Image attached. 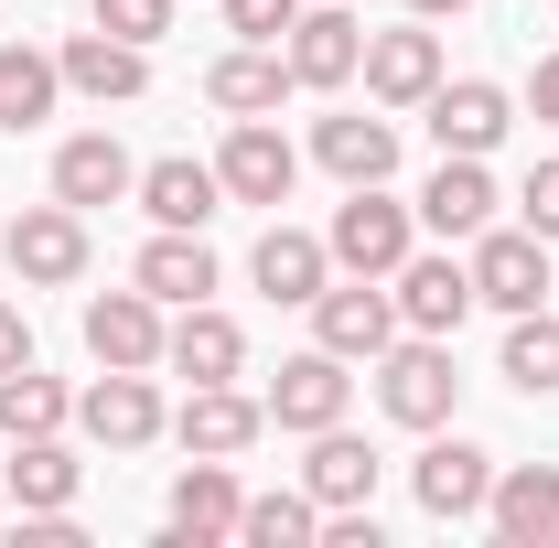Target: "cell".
<instances>
[{
  "instance_id": "cell-36",
  "label": "cell",
  "mask_w": 559,
  "mask_h": 548,
  "mask_svg": "<svg viewBox=\"0 0 559 548\" xmlns=\"http://www.w3.org/2000/svg\"><path fill=\"white\" fill-rule=\"evenodd\" d=\"M11 366H33V323H22V301H0V377Z\"/></svg>"
},
{
  "instance_id": "cell-13",
  "label": "cell",
  "mask_w": 559,
  "mask_h": 548,
  "mask_svg": "<svg viewBox=\"0 0 559 548\" xmlns=\"http://www.w3.org/2000/svg\"><path fill=\"white\" fill-rule=\"evenodd\" d=\"M237 516H248V484H237V463H183L173 474V495H162V527L183 548H215V538H237Z\"/></svg>"
},
{
  "instance_id": "cell-26",
  "label": "cell",
  "mask_w": 559,
  "mask_h": 548,
  "mask_svg": "<svg viewBox=\"0 0 559 548\" xmlns=\"http://www.w3.org/2000/svg\"><path fill=\"white\" fill-rule=\"evenodd\" d=\"M248 279H259L270 301H290V312H312V290L334 279V248H323L312 226H270V237L248 248Z\"/></svg>"
},
{
  "instance_id": "cell-29",
  "label": "cell",
  "mask_w": 559,
  "mask_h": 548,
  "mask_svg": "<svg viewBox=\"0 0 559 548\" xmlns=\"http://www.w3.org/2000/svg\"><path fill=\"white\" fill-rule=\"evenodd\" d=\"M495 377L516 388V398H559V312H506V355H495Z\"/></svg>"
},
{
  "instance_id": "cell-11",
  "label": "cell",
  "mask_w": 559,
  "mask_h": 548,
  "mask_svg": "<svg viewBox=\"0 0 559 548\" xmlns=\"http://www.w3.org/2000/svg\"><path fill=\"white\" fill-rule=\"evenodd\" d=\"M259 398H270V430H301V441H312V430H334V419L355 409V377H345V355H323V344H312V355H290V366H280Z\"/></svg>"
},
{
  "instance_id": "cell-15",
  "label": "cell",
  "mask_w": 559,
  "mask_h": 548,
  "mask_svg": "<svg viewBox=\"0 0 559 548\" xmlns=\"http://www.w3.org/2000/svg\"><path fill=\"white\" fill-rule=\"evenodd\" d=\"M485 527L495 548H559V463H495Z\"/></svg>"
},
{
  "instance_id": "cell-12",
  "label": "cell",
  "mask_w": 559,
  "mask_h": 548,
  "mask_svg": "<svg viewBox=\"0 0 559 548\" xmlns=\"http://www.w3.org/2000/svg\"><path fill=\"white\" fill-rule=\"evenodd\" d=\"M388 290H399V323L409 334H463V312H474V270L452 248H409L388 270Z\"/></svg>"
},
{
  "instance_id": "cell-35",
  "label": "cell",
  "mask_w": 559,
  "mask_h": 548,
  "mask_svg": "<svg viewBox=\"0 0 559 548\" xmlns=\"http://www.w3.org/2000/svg\"><path fill=\"white\" fill-rule=\"evenodd\" d=\"M290 22H301V0H226V33L237 44H280Z\"/></svg>"
},
{
  "instance_id": "cell-40",
  "label": "cell",
  "mask_w": 559,
  "mask_h": 548,
  "mask_svg": "<svg viewBox=\"0 0 559 548\" xmlns=\"http://www.w3.org/2000/svg\"><path fill=\"white\" fill-rule=\"evenodd\" d=\"M0 226H11V215H0Z\"/></svg>"
},
{
  "instance_id": "cell-16",
  "label": "cell",
  "mask_w": 559,
  "mask_h": 548,
  "mask_svg": "<svg viewBox=\"0 0 559 548\" xmlns=\"http://www.w3.org/2000/svg\"><path fill=\"white\" fill-rule=\"evenodd\" d=\"M366 97H377V108H419V97H430V86H441V33H430V22H399V33H366Z\"/></svg>"
},
{
  "instance_id": "cell-25",
  "label": "cell",
  "mask_w": 559,
  "mask_h": 548,
  "mask_svg": "<svg viewBox=\"0 0 559 548\" xmlns=\"http://www.w3.org/2000/svg\"><path fill=\"white\" fill-rule=\"evenodd\" d=\"M55 194H66L75 215H97V205H119V194H140V162L108 130H75L66 151H55Z\"/></svg>"
},
{
  "instance_id": "cell-31",
  "label": "cell",
  "mask_w": 559,
  "mask_h": 548,
  "mask_svg": "<svg viewBox=\"0 0 559 548\" xmlns=\"http://www.w3.org/2000/svg\"><path fill=\"white\" fill-rule=\"evenodd\" d=\"M75 398H66V377H44V366H11L0 377V441H44V430H66Z\"/></svg>"
},
{
  "instance_id": "cell-2",
  "label": "cell",
  "mask_w": 559,
  "mask_h": 548,
  "mask_svg": "<svg viewBox=\"0 0 559 548\" xmlns=\"http://www.w3.org/2000/svg\"><path fill=\"white\" fill-rule=\"evenodd\" d=\"M323 248H334V270H345V279H388L419 248V205H399L388 183H345V205H334V226H323Z\"/></svg>"
},
{
  "instance_id": "cell-27",
  "label": "cell",
  "mask_w": 559,
  "mask_h": 548,
  "mask_svg": "<svg viewBox=\"0 0 559 548\" xmlns=\"http://www.w3.org/2000/svg\"><path fill=\"white\" fill-rule=\"evenodd\" d=\"M0 484H11L22 516H55V505H75L86 463L66 452V430H44V441H11V452H0Z\"/></svg>"
},
{
  "instance_id": "cell-19",
  "label": "cell",
  "mask_w": 559,
  "mask_h": 548,
  "mask_svg": "<svg viewBox=\"0 0 559 548\" xmlns=\"http://www.w3.org/2000/svg\"><path fill=\"white\" fill-rule=\"evenodd\" d=\"M162 366H173V377H194V388L248 377V323H237V312H215V301H183V312H173V334H162Z\"/></svg>"
},
{
  "instance_id": "cell-14",
  "label": "cell",
  "mask_w": 559,
  "mask_h": 548,
  "mask_svg": "<svg viewBox=\"0 0 559 548\" xmlns=\"http://www.w3.org/2000/svg\"><path fill=\"white\" fill-rule=\"evenodd\" d=\"M55 65H66V97H97V108L151 97V44H119V33H97V22L55 44Z\"/></svg>"
},
{
  "instance_id": "cell-9",
  "label": "cell",
  "mask_w": 559,
  "mask_h": 548,
  "mask_svg": "<svg viewBox=\"0 0 559 548\" xmlns=\"http://www.w3.org/2000/svg\"><path fill=\"white\" fill-rule=\"evenodd\" d=\"M259 430H270V398H248L237 377H215V388H194V398L173 409V441H183V452H205V463H248V452H259Z\"/></svg>"
},
{
  "instance_id": "cell-39",
  "label": "cell",
  "mask_w": 559,
  "mask_h": 548,
  "mask_svg": "<svg viewBox=\"0 0 559 548\" xmlns=\"http://www.w3.org/2000/svg\"><path fill=\"white\" fill-rule=\"evenodd\" d=\"M0 452H11V441H0Z\"/></svg>"
},
{
  "instance_id": "cell-23",
  "label": "cell",
  "mask_w": 559,
  "mask_h": 548,
  "mask_svg": "<svg viewBox=\"0 0 559 548\" xmlns=\"http://www.w3.org/2000/svg\"><path fill=\"white\" fill-rule=\"evenodd\" d=\"M140 215H151V226H215V215H226L215 162H194V151H162V162H140Z\"/></svg>"
},
{
  "instance_id": "cell-3",
  "label": "cell",
  "mask_w": 559,
  "mask_h": 548,
  "mask_svg": "<svg viewBox=\"0 0 559 548\" xmlns=\"http://www.w3.org/2000/svg\"><path fill=\"white\" fill-rule=\"evenodd\" d=\"M399 334H409V323H399V290H388V279H345V270H334L323 290H312V344H323V355L377 366Z\"/></svg>"
},
{
  "instance_id": "cell-22",
  "label": "cell",
  "mask_w": 559,
  "mask_h": 548,
  "mask_svg": "<svg viewBox=\"0 0 559 548\" xmlns=\"http://www.w3.org/2000/svg\"><path fill=\"white\" fill-rule=\"evenodd\" d=\"M162 334H173V323H162V301H151L140 279L86 301V355H97V366H162Z\"/></svg>"
},
{
  "instance_id": "cell-4",
  "label": "cell",
  "mask_w": 559,
  "mask_h": 548,
  "mask_svg": "<svg viewBox=\"0 0 559 548\" xmlns=\"http://www.w3.org/2000/svg\"><path fill=\"white\" fill-rule=\"evenodd\" d=\"M0 259H11L22 290H75V279H86V215H75L66 194H55V205H22L0 226Z\"/></svg>"
},
{
  "instance_id": "cell-24",
  "label": "cell",
  "mask_w": 559,
  "mask_h": 548,
  "mask_svg": "<svg viewBox=\"0 0 559 548\" xmlns=\"http://www.w3.org/2000/svg\"><path fill=\"white\" fill-rule=\"evenodd\" d=\"M312 162H323L334 183H388V172H399V119L334 108V119H312Z\"/></svg>"
},
{
  "instance_id": "cell-8",
  "label": "cell",
  "mask_w": 559,
  "mask_h": 548,
  "mask_svg": "<svg viewBox=\"0 0 559 548\" xmlns=\"http://www.w3.org/2000/svg\"><path fill=\"white\" fill-rule=\"evenodd\" d=\"M409 495H419V516H441V527H463V516H485V495H495V452L485 441H441L430 430V452L409 463Z\"/></svg>"
},
{
  "instance_id": "cell-28",
  "label": "cell",
  "mask_w": 559,
  "mask_h": 548,
  "mask_svg": "<svg viewBox=\"0 0 559 548\" xmlns=\"http://www.w3.org/2000/svg\"><path fill=\"white\" fill-rule=\"evenodd\" d=\"M301 484H312V505H323V516H334V505H377V452H366L345 419H334V430H312Z\"/></svg>"
},
{
  "instance_id": "cell-17",
  "label": "cell",
  "mask_w": 559,
  "mask_h": 548,
  "mask_svg": "<svg viewBox=\"0 0 559 548\" xmlns=\"http://www.w3.org/2000/svg\"><path fill=\"white\" fill-rule=\"evenodd\" d=\"M419 119H430V140H441V151H495V140H506V119H516V97H506L495 75H441V86L419 97Z\"/></svg>"
},
{
  "instance_id": "cell-30",
  "label": "cell",
  "mask_w": 559,
  "mask_h": 548,
  "mask_svg": "<svg viewBox=\"0 0 559 548\" xmlns=\"http://www.w3.org/2000/svg\"><path fill=\"white\" fill-rule=\"evenodd\" d=\"M66 108V65L44 44H0V130H33Z\"/></svg>"
},
{
  "instance_id": "cell-18",
  "label": "cell",
  "mask_w": 559,
  "mask_h": 548,
  "mask_svg": "<svg viewBox=\"0 0 559 548\" xmlns=\"http://www.w3.org/2000/svg\"><path fill=\"white\" fill-rule=\"evenodd\" d=\"M130 279L162 301V312H183V301H215V248H205V226H151V248L130 259Z\"/></svg>"
},
{
  "instance_id": "cell-5",
  "label": "cell",
  "mask_w": 559,
  "mask_h": 548,
  "mask_svg": "<svg viewBox=\"0 0 559 548\" xmlns=\"http://www.w3.org/2000/svg\"><path fill=\"white\" fill-rule=\"evenodd\" d=\"M75 430L97 441V452H151L173 409H162V388H151V366H97V388L75 398Z\"/></svg>"
},
{
  "instance_id": "cell-21",
  "label": "cell",
  "mask_w": 559,
  "mask_h": 548,
  "mask_svg": "<svg viewBox=\"0 0 559 548\" xmlns=\"http://www.w3.org/2000/svg\"><path fill=\"white\" fill-rule=\"evenodd\" d=\"M419 226H430L441 248L495 226V172H485V151H441V172L419 183Z\"/></svg>"
},
{
  "instance_id": "cell-32",
  "label": "cell",
  "mask_w": 559,
  "mask_h": 548,
  "mask_svg": "<svg viewBox=\"0 0 559 548\" xmlns=\"http://www.w3.org/2000/svg\"><path fill=\"white\" fill-rule=\"evenodd\" d=\"M237 538H248V548H323V505H312V484H290V495H248Z\"/></svg>"
},
{
  "instance_id": "cell-1",
  "label": "cell",
  "mask_w": 559,
  "mask_h": 548,
  "mask_svg": "<svg viewBox=\"0 0 559 548\" xmlns=\"http://www.w3.org/2000/svg\"><path fill=\"white\" fill-rule=\"evenodd\" d=\"M366 377H377V409L399 419V430H452V398H463V377H452V334H399Z\"/></svg>"
},
{
  "instance_id": "cell-7",
  "label": "cell",
  "mask_w": 559,
  "mask_h": 548,
  "mask_svg": "<svg viewBox=\"0 0 559 548\" xmlns=\"http://www.w3.org/2000/svg\"><path fill=\"white\" fill-rule=\"evenodd\" d=\"M463 270H474V301L485 312H538L549 301V237L538 226H485Z\"/></svg>"
},
{
  "instance_id": "cell-20",
  "label": "cell",
  "mask_w": 559,
  "mask_h": 548,
  "mask_svg": "<svg viewBox=\"0 0 559 548\" xmlns=\"http://www.w3.org/2000/svg\"><path fill=\"white\" fill-rule=\"evenodd\" d=\"M280 97H290V55H280V44H226L205 65V108L215 119H280Z\"/></svg>"
},
{
  "instance_id": "cell-34",
  "label": "cell",
  "mask_w": 559,
  "mask_h": 548,
  "mask_svg": "<svg viewBox=\"0 0 559 548\" xmlns=\"http://www.w3.org/2000/svg\"><path fill=\"white\" fill-rule=\"evenodd\" d=\"M516 226H538V237L559 248V151L538 162V172H527V183H516Z\"/></svg>"
},
{
  "instance_id": "cell-6",
  "label": "cell",
  "mask_w": 559,
  "mask_h": 548,
  "mask_svg": "<svg viewBox=\"0 0 559 548\" xmlns=\"http://www.w3.org/2000/svg\"><path fill=\"white\" fill-rule=\"evenodd\" d=\"M280 55H290V86L334 97V86H355V65H366V22H355L345 0H301V22L280 33Z\"/></svg>"
},
{
  "instance_id": "cell-37",
  "label": "cell",
  "mask_w": 559,
  "mask_h": 548,
  "mask_svg": "<svg viewBox=\"0 0 559 548\" xmlns=\"http://www.w3.org/2000/svg\"><path fill=\"white\" fill-rule=\"evenodd\" d=\"M527 108H538V119L559 130V55H538V75H527Z\"/></svg>"
},
{
  "instance_id": "cell-33",
  "label": "cell",
  "mask_w": 559,
  "mask_h": 548,
  "mask_svg": "<svg viewBox=\"0 0 559 548\" xmlns=\"http://www.w3.org/2000/svg\"><path fill=\"white\" fill-rule=\"evenodd\" d=\"M97 11V33H119V44H162L173 33V0H86Z\"/></svg>"
},
{
  "instance_id": "cell-38",
  "label": "cell",
  "mask_w": 559,
  "mask_h": 548,
  "mask_svg": "<svg viewBox=\"0 0 559 548\" xmlns=\"http://www.w3.org/2000/svg\"><path fill=\"white\" fill-rule=\"evenodd\" d=\"M419 22H463V11H474V0H409Z\"/></svg>"
},
{
  "instance_id": "cell-10",
  "label": "cell",
  "mask_w": 559,
  "mask_h": 548,
  "mask_svg": "<svg viewBox=\"0 0 559 548\" xmlns=\"http://www.w3.org/2000/svg\"><path fill=\"white\" fill-rule=\"evenodd\" d=\"M215 183H226V205H290V183H301V151H290L270 119H226Z\"/></svg>"
}]
</instances>
